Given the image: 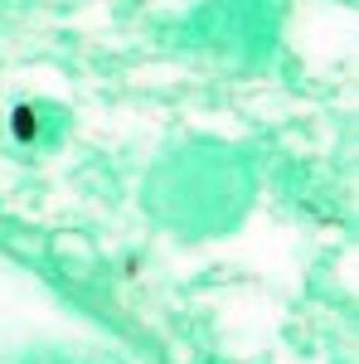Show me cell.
<instances>
[{
    "label": "cell",
    "mask_w": 359,
    "mask_h": 364,
    "mask_svg": "<svg viewBox=\"0 0 359 364\" xmlns=\"http://www.w3.org/2000/svg\"><path fill=\"white\" fill-rule=\"evenodd\" d=\"M10 132H15V141H34V132H39L34 112H29V107H15V112H10Z\"/></svg>",
    "instance_id": "1"
}]
</instances>
